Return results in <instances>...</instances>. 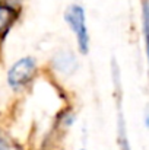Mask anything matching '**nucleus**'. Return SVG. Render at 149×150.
I'll use <instances>...</instances> for the list:
<instances>
[{
  "label": "nucleus",
  "instance_id": "nucleus-3",
  "mask_svg": "<svg viewBox=\"0 0 149 150\" xmlns=\"http://www.w3.org/2000/svg\"><path fill=\"white\" fill-rule=\"evenodd\" d=\"M18 19V10L7 3H0V38H3Z\"/></svg>",
  "mask_w": 149,
  "mask_h": 150
},
{
  "label": "nucleus",
  "instance_id": "nucleus-2",
  "mask_svg": "<svg viewBox=\"0 0 149 150\" xmlns=\"http://www.w3.org/2000/svg\"><path fill=\"white\" fill-rule=\"evenodd\" d=\"M37 71V63L32 57L19 58L7 70V85L13 91H21L32 80Z\"/></svg>",
  "mask_w": 149,
  "mask_h": 150
},
{
  "label": "nucleus",
  "instance_id": "nucleus-5",
  "mask_svg": "<svg viewBox=\"0 0 149 150\" xmlns=\"http://www.w3.org/2000/svg\"><path fill=\"white\" fill-rule=\"evenodd\" d=\"M142 19H143V37H145V41L148 40V1L145 0L143 1V6H142Z\"/></svg>",
  "mask_w": 149,
  "mask_h": 150
},
{
  "label": "nucleus",
  "instance_id": "nucleus-6",
  "mask_svg": "<svg viewBox=\"0 0 149 150\" xmlns=\"http://www.w3.org/2000/svg\"><path fill=\"white\" fill-rule=\"evenodd\" d=\"M0 150H15V149L12 147V144L3 136H0Z\"/></svg>",
  "mask_w": 149,
  "mask_h": 150
},
{
  "label": "nucleus",
  "instance_id": "nucleus-4",
  "mask_svg": "<svg viewBox=\"0 0 149 150\" xmlns=\"http://www.w3.org/2000/svg\"><path fill=\"white\" fill-rule=\"evenodd\" d=\"M54 67L60 71V73H73L75 69L78 67V63H76V58L73 54L70 52H66V51H61L58 52L56 57H54Z\"/></svg>",
  "mask_w": 149,
  "mask_h": 150
},
{
  "label": "nucleus",
  "instance_id": "nucleus-1",
  "mask_svg": "<svg viewBox=\"0 0 149 150\" xmlns=\"http://www.w3.org/2000/svg\"><path fill=\"white\" fill-rule=\"evenodd\" d=\"M64 21L76 37L79 51L82 54H86L89 50V32L86 26V16H85L83 7L79 4L69 6L64 13Z\"/></svg>",
  "mask_w": 149,
  "mask_h": 150
}]
</instances>
